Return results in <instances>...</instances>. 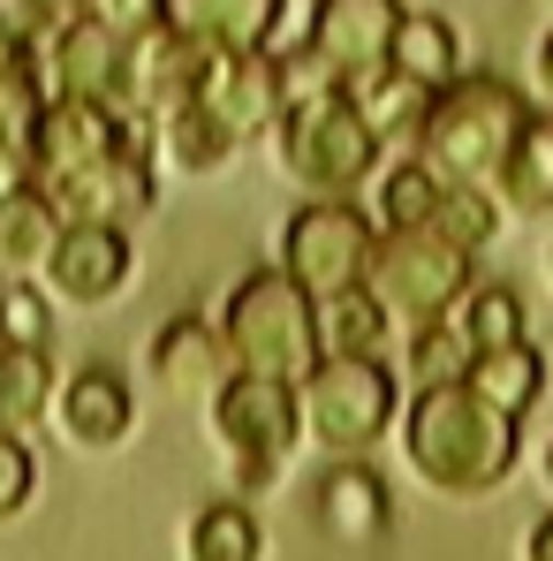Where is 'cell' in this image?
<instances>
[{"label":"cell","instance_id":"1","mask_svg":"<svg viewBox=\"0 0 553 561\" xmlns=\"http://www.w3.org/2000/svg\"><path fill=\"white\" fill-rule=\"evenodd\" d=\"M516 425L523 417L485 402L470 379H440V387H417V402L402 410V456L433 493L470 501L516 470Z\"/></svg>","mask_w":553,"mask_h":561},{"label":"cell","instance_id":"2","mask_svg":"<svg viewBox=\"0 0 553 561\" xmlns=\"http://www.w3.org/2000/svg\"><path fill=\"white\" fill-rule=\"evenodd\" d=\"M274 152H280V175L303 190V197H357V190L379 175V129L365 122L357 92H311L296 99L288 114L274 122Z\"/></svg>","mask_w":553,"mask_h":561},{"label":"cell","instance_id":"3","mask_svg":"<svg viewBox=\"0 0 553 561\" xmlns=\"http://www.w3.org/2000/svg\"><path fill=\"white\" fill-rule=\"evenodd\" d=\"M523 122H531V106H523V92L508 77H470L462 69L448 92H433V114H425L410 152L433 160L448 183H493L500 160L516 152Z\"/></svg>","mask_w":553,"mask_h":561},{"label":"cell","instance_id":"4","mask_svg":"<svg viewBox=\"0 0 553 561\" xmlns=\"http://www.w3.org/2000/svg\"><path fill=\"white\" fill-rule=\"evenodd\" d=\"M220 342H228L235 373L288 379L296 387V379L326 357V342H319V296L296 288L280 266L235 280L228 288V311H220Z\"/></svg>","mask_w":553,"mask_h":561},{"label":"cell","instance_id":"5","mask_svg":"<svg viewBox=\"0 0 553 561\" xmlns=\"http://www.w3.org/2000/svg\"><path fill=\"white\" fill-rule=\"evenodd\" d=\"M470 259H477V251L448 243L440 228H387V236L371 243L365 288L379 296V311H387L402 334H417V327H433V319H456V304L477 288Z\"/></svg>","mask_w":553,"mask_h":561},{"label":"cell","instance_id":"6","mask_svg":"<svg viewBox=\"0 0 553 561\" xmlns=\"http://www.w3.org/2000/svg\"><path fill=\"white\" fill-rule=\"evenodd\" d=\"M205 433L212 448L228 456L235 485H266L296 440H303V394L288 379H258V373H235L212 402H205Z\"/></svg>","mask_w":553,"mask_h":561},{"label":"cell","instance_id":"7","mask_svg":"<svg viewBox=\"0 0 553 561\" xmlns=\"http://www.w3.org/2000/svg\"><path fill=\"white\" fill-rule=\"evenodd\" d=\"M296 394H303V433L326 448V456H365L371 440L394 425V373L379 365V357H342V350H326L311 373L296 379Z\"/></svg>","mask_w":553,"mask_h":561},{"label":"cell","instance_id":"8","mask_svg":"<svg viewBox=\"0 0 553 561\" xmlns=\"http://www.w3.org/2000/svg\"><path fill=\"white\" fill-rule=\"evenodd\" d=\"M371 243H379V228H371V213L357 197H311L280 228V274L296 280V288H311L319 304L349 296L371 274Z\"/></svg>","mask_w":553,"mask_h":561},{"label":"cell","instance_id":"9","mask_svg":"<svg viewBox=\"0 0 553 561\" xmlns=\"http://www.w3.org/2000/svg\"><path fill=\"white\" fill-rule=\"evenodd\" d=\"M122 145H160V129L145 114H122V106H92V99H46L31 137H23V160H31V183H61L77 168H92Z\"/></svg>","mask_w":553,"mask_h":561},{"label":"cell","instance_id":"10","mask_svg":"<svg viewBox=\"0 0 553 561\" xmlns=\"http://www.w3.org/2000/svg\"><path fill=\"white\" fill-rule=\"evenodd\" d=\"M129 46L122 31H106L99 15H61L38 38V69H46V99H92V106H122L129 114Z\"/></svg>","mask_w":553,"mask_h":561},{"label":"cell","instance_id":"11","mask_svg":"<svg viewBox=\"0 0 553 561\" xmlns=\"http://www.w3.org/2000/svg\"><path fill=\"white\" fill-rule=\"evenodd\" d=\"M160 145H122L92 168L46 183V197L61 205V220H84V228H137L152 205H160Z\"/></svg>","mask_w":553,"mask_h":561},{"label":"cell","instance_id":"12","mask_svg":"<svg viewBox=\"0 0 553 561\" xmlns=\"http://www.w3.org/2000/svg\"><path fill=\"white\" fill-rule=\"evenodd\" d=\"M394 23H402V0H311V31L303 46L334 69V84H365L387 69L394 54Z\"/></svg>","mask_w":553,"mask_h":561},{"label":"cell","instance_id":"13","mask_svg":"<svg viewBox=\"0 0 553 561\" xmlns=\"http://www.w3.org/2000/svg\"><path fill=\"white\" fill-rule=\"evenodd\" d=\"M137 274V251H129V228H84V220H69L61 228V243L46 251V296L54 304H77V311H92V304H114L122 288Z\"/></svg>","mask_w":553,"mask_h":561},{"label":"cell","instance_id":"14","mask_svg":"<svg viewBox=\"0 0 553 561\" xmlns=\"http://www.w3.org/2000/svg\"><path fill=\"white\" fill-rule=\"evenodd\" d=\"M197 99L251 145V137H274V122L288 114V84H280V54L258 46V54H212L205 61V84Z\"/></svg>","mask_w":553,"mask_h":561},{"label":"cell","instance_id":"15","mask_svg":"<svg viewBox=\"0 0 553 561\" xmlns=\"http://www.w3.org/2000/svg\"><path fill=\"white\" fill-rule=\"evenodd\" d=\"M205 61H212V54H205L197 38H183L175 23L145 31V38L129 46V114H145V122L160 129V114H175V106H189V99H197Z\"/></svg>","mask_w":553,"mask_h":561},{"label":"cell","instance_id":"16","mask_svg":"<svg viewBox=\"0 0 553 561\" xmlns=\"http://www.w3.org/2000/svg\"><path fill=\"white\" fill-rule=\"evenodd\" d=\"M152 379L175 394V402H212L228 379H235V357L220 342V327L205 319H168L152 334Z\"/></svg>","mask_w":553,"mask_h":561},{"label":"cell","instance_id":"17","mask_svg":"<svg viewBox=\"0 0 553 561\" xmlns=\"http://www.w3.org/2000/svg\"><path fill=\"white\" fill-rule=\"evenodd\" d=\"M280 8L288 0H168V23L197 38L205 54H258V46H274Z\"/></svg>","mask_w":553,"mask_h":561},{"label":"cell","instance_id":"18","mask_svg":"<svg viewBox=\"0 0 553 561\" xmlns=\"http://www.w3.org/2000/svg\"><path fill=\"white\" fill-rule=\"evenodd\" d=\"M54 425H61V440H77V448H122L129 440V425H137V410H129V387L114 373H77L61 379V394H54Z\"/></svg>","mask_w":553,"mask_h":561},{"label":"cell","instance_id":"19","mask_svg":"<svg viewBox=\"0 0 553 561\" xmlns=\"http://www.w3.org/2000/svg\"><path fill=\"white\" fill-rule=\"evenodd\" d=\"M61 205L46 197L38 183H23V190H8L0 197V280H31L38 266H46V251L61 243Z\"/></svg>","mask_w":553,"mask_h":561},{"label":"cell","instance_id":"20","mask_svg":"<svg viewBox=\"0 0 553 561\" xmlns=\"http://www.w3.org/2000/svg\"><path fill=\"white\" fill-rule=\"evenodd\" d=\"M387 69H402V77H410V84H425V92H448V84L462 77V38H456V23H448V15H433V8H402Z\"/></svg>","mask_w":553,"mask_h":561},{"label":"cell","instance_id":"21","mask_svg":"<svg viewBox=\"0 0 553 561\" xmlns=\"http://www.w3.org/2000/svg\"><path fill=\"white\" fill-rule=\"evenodd\" d=\"M235 152H243V137H235L205 99H189V106H175V114H160V160H168V168H183V175H220Z\"/></svg>","mask_w":553,"mask_h":561},{"label":"cell","instance_id":"22","mask_svg":"<svg viewBox=\"0 0 553 561\" xmlns=\"http://www.w3.org/2000/svg\"><path fill=\"white\" fill-rule=\"evenodd\" d=\"M54 350H31V342H8L0 350V433H31L46 425L54 410Z\"/></svg>","mask_w":553,"mask_h":561},{"label":"cell","instance_id":"23","mask_svg":"<svg viewBox=\"0 0 553 561\" xmlns=\"http://www.w3.org/2000/svg\"><path fill=\"white\" fill-rule=\"evenodd\" d=\"M500 205H516V213H553V122L546 114H531L523 122V137H516V152L500 160Z\"/></svg>","mask_w":553,"mask_h":561},{"label":"cell","instance_id":"24","mask_svg":"<svg viewBox=\"0 0 553 561\" xmlns=\"http://www.w3.org/2000/svg\"><path fill=\"white\" fill-rule=\"evenodd\" d=\"M462 379H470V387H477L485 402H500V410H516V417H523V410H531V402L546 394V357H539L531 342H508V350H477Z\"/></svg>","mask_w":553,"mask_h":561},{"label":"cell","instance_id":"25","mask_svg":"<svg viewBox=\"0 0 553 561\" xmlns=\"http://www.w3.org/2000/svg\"><path fill=\"white\" fill-rule=\"evenodd\" d=\"M319 516L342 539H371V531H387V485L342 456V470H326V485H319Z\"/></svg>","mask_w":553,"mask_h":561},{"label":"cell","instance_id":"26","mask_svg":"<svg viewBox=\"0 0 553 561\" xmlns=\"http://www.w3.org/2000/svg\"><path fill=\"white\" fill-rule=\"evenodd\" d=\"M183 561H266V531L243 501H212V508L189 516Z\"/></svg>","mask_w":553,"mask_h":561},{"label":"cell","instance_id":"27","mask_svg":"<svg viewBox=\"0 0 553 561\" xmlns=\"http://www.w3.org/2000/svg\"><path fill=\"white\" fill-rule=\"evenodd\" d=\"M349 92L365 106V122L379 129V145H417V129H425V114H433V92L410 84L402 69H379V77L349 84Z\"/></svg>","mask_w":553,"mask_h":561},{"label":"cell","instance_id":"28","mask_svg":"<svg viewBox=\"0 0 553 561\" xmlns=\"http://www.w3.org/2000/svg\"><path fill=\"white\" fill-rule=\"evenodd\" d=\"M387 334H394V319L379 311L371 288H349V296H326V304H319V342L342 350V357H379Z\"/></svg>","mask_w":553,"mask_h":561},{"label":"cell","instance_id":"29","mask_svg":"<svg viewBox=\"0 0 553 561\" xmlns=\"http://www.w3.org/2000/svg\"><path fill=\"white\" fill-rule=\"evenodd\" d=\"M440 190H448V175L410 152L402 168L379 175V228H425V220L440 213Z\"/></svg>","mask_w":553,"mask_h":561},{"label":"cell","instance_id":"30","mask_svg":"<svg viewBox=\"0 0 553 561\" xmlns=\"http://www.w3.org/2000/svg\"><path fill=\"white\" fill-rule=\"evenodd\" d=\"M456 327L470 334V350H508V342H523L531 319H523V296L508 280H477L456 304Z\"/></svg>","mask_w":553,"mask_h":561},{"label":"cell","instance_id":"31","mask_svg":"<svg viewBox=\"0 0 553 561\" xmlns=\"http://www.w3.org/2000/svg\"><path fill=\"white\" fill-rule=\"evenodd\" d=\"M425 228H440V236H448V243H462V251H485V243L500 236L493 183H448V190H440V213H433Z\"/></svg>","mask_w":553,"mask_h":561},{"label":"cell","instance_id":"32","mask_svg":"<svg viewBox=\"0 0 553 561\" xmlns=\"http://www.w3.org/2000/svg\"><path fill=\"white\" fill-rule=\"evenodd\" d=\"M470 334H462L456 319H433V327H417L410 334V373H417V387H440V379H462L470 373Z\"/></svg>","mask_w":553,"mask_h":561},{"label":"cell","instance_id":"33","mask_svg":"<svg viewBox=\"0 0 553 561\" xmlns=\"http://www.w3.org/2000/svg\"><path fill=\"white\" fill-rule=\"evenodd\" d=\"M0 327H8V342H31V350H46V342H54L46 288H23V280H8V288H0Z\"/></svg>","mask_w":553,"mask_h":561},{"label":"cell","instance_id":"34","mask_svg":"<svg viewBox=\"0 0 553 561\" xmlns=\"http://www.w3.org/2000/svg\"><path fill=\"white\" fill-rule=\"evenodd\" d=\"M31 493H38V463H31L23 433H0V524H8V516H23V508H31Z\"/></svg>","mask_w":553,"mask_h":561},{"label":"cell","instance_id":"35","mask_svg":"<svg viewBox=\"0 0 553 561\" xmlns=\"http://www.w3.org/2000/svg\"><path fill=\"white\" fill-rule=\"evenodd\" d=\"M84 15H99V23L122 31V38H145V31L168 23V0H84Z\"/></svg>","mask_w":553,"mask_h":561},{"label":"cell","instance_id":"36","mask_svg":"<svg viewBox=\"0 0 553 561\" xmlns=\"http://www.w3.org/2000/svg\"><path fill=\"white\" fill-rule=\"evenodd\" d=\"M31 183V160H23V145H15V137H0V197H8V190H23Z\"/></svg>","mask_w":553,"mask_h":561},{"label":"cell","instance_id":"37","mask_svg":"<svg viewBox=\"0 0 553 561\" xmlns=\"http://www.w3.org/2000/svg\"><path fill=\"white\" fill-rule=\"evenodd\" d=\"M523 561H553V516H546V524H531V547H523Z\"/></svg>","mask_w":553,"mask_h":561},{"label":"cell","instance_id":"38","mask_svg":"<svg viewBox=\"0 0 553 561\" xmlns=\"http://www.w3.org/2000/svg\"><path fill=\"white\" fill-rule=\"evenodd\" d=\"M539 92L553 99V31H546V46H539Z\"/></svg>","mask_w":553,"mask_h":561},{"label":"cell","instance_id":"39","mask_svg":"<svg viewBox=\"0 0 553 561\" xmlns=\"http://www.w3.org/2000/svg\"><path fill=\"white\" fill-rule=\"evenodd\" d=\"M546 485H553V448H546Z\"/></svg>","mask_w":553,"mask_h":561},{"label":"cell","instance_id":"40","mask_svg":"<svg viewBox=\"0 0 553 561\" xmlns=\"http://www.w3.org/2000/svg\"><path fill=\"white\" fill-rule=\"evenodd\" d=\"M0 350H8V327H0Z\"/></svg>","mask_w":553,"mask_h":561},{"label":"cell","instance_id":"41","mask_svg":"<svg viewBox=\"0 0 553 561\" xmlns=\"http://www.w3.org/2000/svg\"><path fill=\"white\" fill-rule=\"evenodd\" d=\"M0 288H8V280H0Z\"/></svg>","mask_w":553,"mask_h":561},{"label":"cell","instance_id":"42","mask_svg":"<svg viewBox=\"0 0 553 561\" xmlns=\"http://www.w3.org/2000/svg\"><path fill=\"white\" fill-rule=\"evenodd\" d=\"M402 8H410V0H402Z\"/></svg>","mask_w":553,"mask_h":561}]
</instances>
